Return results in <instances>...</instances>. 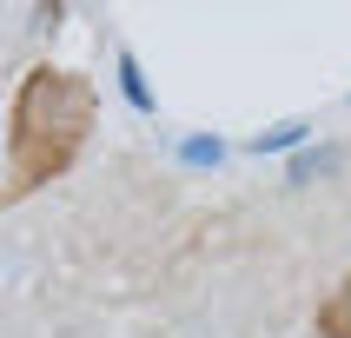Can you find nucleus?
<instances>
[{
  "instance_id": "1",
  "label": "nucleus",
  "mask_w": 351,
  "mask_h": 338,
  "mask_svg": "<svg viewBox=\"0 0 351 338\" xmlns=\"http://www.w3.org/2000/svg\"><path fill=\"white\" fill-rule=\"evenodd\" d=\"M99 119V86L86 73H66L53 60L27 67L7 106V173H0V213L34 199L40 186H53L60 173H73V159L86 153Z\"/></svg>"
},
{
  "instance_id": "2",
  "label": "nucleus",
  "mask_w": 351,
  "mask_h": 338,
  "mask_svg": "<svg viewBox=\"0 0 351 338\" xmlns=\"http://www.w3.org/2000/svg\"><path fill=\"white\" fill-rule=\"evenodd\" d=\"M312 325H318V338H351V272L325 292V305L312 312Z\"/></svg>"
}]
</instances>
